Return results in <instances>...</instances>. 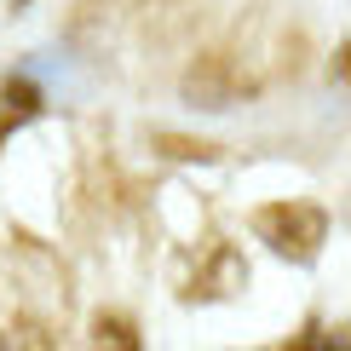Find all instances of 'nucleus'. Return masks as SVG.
Listing matches in <instances>:
<instances>
[{"label": "nucleus", "instance_id": "1", "mask_svg": "<svg viewBox=\"0 0 351 351\" xmlns=\"http://www.w3.org/2000/svg\"><path fill=\"white\" fill-rule=\"evenodd\" d=\"M254 230H259V242H271L282 259H317L323 254V242H328V213L323 208H311V202H271V208H259L254 213Z\"/></svg>", "mask_w": 351, "mask_h": 351}, {"label": "nucleus", "instance_id": "2", "mask_svg": "<svg viewBox=\"0 0 351 351\" xmlns=\"http://www.w3.org/2000/svg\"><path fill=\"white\" fill-rule=\"evenodd\" d=\"M98 340H110V346H127V351L138 346V340H133V328H127V323H98Z\"/></svg>", "mask_w": 351, "mask_h": 351}]
</instances>
